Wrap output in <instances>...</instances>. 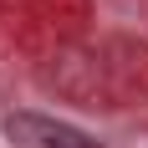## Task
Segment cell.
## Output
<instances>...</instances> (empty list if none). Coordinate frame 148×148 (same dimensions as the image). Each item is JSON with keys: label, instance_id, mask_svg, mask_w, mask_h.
<instances>
[{"label": "cell", "instance_id": "6da1fadb", "mask_svg": "<svg viewBox=\"0 0 148 148\" xmlns=\"http://www.w3.org/2000/svg\"><path fill=\"white\" fill-rule=\"evenodd\" d=\"M15 148H102L92 133L72 128V123H56V118H41V112H15L5 123Z\"/></svg>", "mask_w": 148, "mask_h": 148}]
</instances>
